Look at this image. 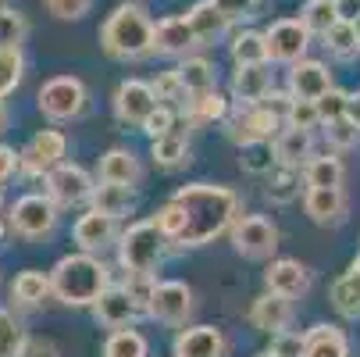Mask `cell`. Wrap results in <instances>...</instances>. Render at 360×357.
Listing matches in <instances>:
<instances>
[{"label":"cell","instance_id":"cell-8","mask_svg":"<svg viewBox=\"0 0 360 357\" xmlns=\"http://www.w3.org/2000/svg\"><path fill=\"white\" fill-rule=\"evenodd\" d=\"M43 186H46V196L58 203V211L82 208V203H89V196L96 189V182L89 179V172L79 168V165H68V161L58 165V168H50L43 175Z\"/></svg>","mask_w":360,"mask_h":357},{"label":"cell","instance_id":"cell-42","mask_svg":"<svg viewBox=\"0 0 360 357\" xmlns=\"http://www.w3.org/2000/svg\"><path fill=\"white\" fill-rule=\"evenodd\" d=\"M22 343H25L22 322L8 308H0V357H18L22 353Z\"/></svg>","mask_w":360,"mask_h":357},{"label":"cell","instance_id":"cell-57","mask_svg":"<svg viewBox=\"0 0 360 357\" xmlns=\"http://www.w3.org/2000/svg\"><path fill=\"white\" fill-rule=\"evenodd\" d=\"M349 272H353V275L360 279V253H356V258H353V265H349Z\"/></svg>","mask_w":360,"mask_h":357},{"label":"cell","instance_id":"cell-29","mask_svg":"<svg viewBox=\"0 0 360 357\" xmlns=\"http://www.w3.org/2000/svg\"><path fill=\"white\" fill-rule=\"evenodd\" d=\"M150 158H153V165L165 168V172L186 168L189 165V139H186V132L175 129V132H168L161 139H150Z\"/></svg>","mask_w":360,"mask_h":357},{"label":"cell","instance_id":"cell-23","mask_svg":"<svg viewBox=\"0 0 360 357\" xmlns=\"http://www.w3.org/2000/svg\"><path fill=\"white\" fill-rule=\"evenodd\" d=\"M275 89L268 65H243L232 72V100L239 108H253Z\"/></svg>","mask_w":360,"mask_h":357},{"label":"cell","instance_id":"cell-6","mask_svg":"<svg viewBox=\"0 0 360 357\" xmlns=\"http://www.w3.org/2000/svg\"><path fill=\"white\" fill-rule=\"evenodd\" d=\"M58 218H61V211L46 193H25L11 203V211H8V225L22 239H46L58 229Z\"/></svg>","mask_w":360,"mask_h":357},{"label":"cell","instance_id":"cell-2","mask_svg":"<svg viewBox=\"0 0 360 357\" xmlns=\"http://www.w3.org/2000/svg\"><path fill=\"white\" fill-rule=\"evenodd\" d=\"M100 50L111 61H143L153 54V18L139 0L118 4L100 25Z\"/></svg>","mask_w":360,"mask_h":357},{"label":"cell","instance_id":"cell-7","mask_svg":"<svg viewBox=\"0 0 360 357\" xmlns=\"http://www.w3.org/2000/svg\"><path fill=\"white\" fill-rule=\"evenodd\" d=\"M232 246L246 261H268L278 250V225L264 215H243L232 229Z\"/></svg>","mask_w":360,"mask_h":357},{"label":"cell","instance_id":"cell-40","mask_svg":"<svg viewBox=\"0 0 360 357\" xmlns=\"http://www.w3.org/2000/svg\"><path fill=\"white\" fill-rule=\"evenodd\" d=\"M325 139L332 150H356L360 146V125L349 115H339L332 122H325Z\"/></svg>","mask_w":360,"mask_h":357},{"label":"cell","instance_id":"cell-38","mask_svg":"<svg viewBox=\"0 0 360 357\" xmlns=\"http://www.w3.org/2000/svg\"><path fill=\"white\" fill-rule=\"evenodd\" d=\"M104 357H150V343L139 329H115L104 339Z\"/></svg>","mask_w":360,"mask_h":357},{"label":"cell","instance_id":"cell-58","mask_svg":"<svg viewBox=\"0 0 360 357\" xmlns=\"http://www.w3.org/2000/svg\"><path fill=\"white\" fill-rule=\"evenodd\" d=\"M257 357H275V353H271V350H261V353H257Z\"/></svg>","mask_w":360,"mask_h":357},{"label":"cell","instance_id":"cell-51","mask_svg":"<svg viewBox=\"0 0 360 357\" xmlns=\"http://www.w3.org/2000/svg\"><path fill=\"white\" fill-rule=\"evenodd\" d=\"M211 4H214L229 22H243V18H253V11H257V4H261V0H211Z\"/></svg>","mask_w":360,"mask_h":357},{"label":"cell","instance_id":"cell-36","mask_svg":"<svg viewBox=\"0 0 360 357\" xmlns=\"http://www.w3.org/2000/svg\"><path fill=\"white\" fill-rule=\"evenodd\" d=\"M311 36H325L335 22H339V11H335V0H307L300 8V18H296Z\"/></svg>","mask_w":360,"mask_h":357},{"label":"cell","instance_id":"cell-4","mask_svg":"<svg viewBox=\"0 0 360 357\" xmlns=\"http://www.w3.org/2000/svg\"><path fill=\"white\" fill-rule=\"evenodd\" d=\"M168 236L158 229L153 218H143L136 225H129L118 236V265L125 275H153L158 279V268L168 253Z\"/></svg>","mask_w":360,"mask_h":357},{"label":"cell","instance_id":"cell-44","mask_svg":"<svg viewBox=\"0 0 360 357\" xmlns=\"http://www.w3.org/2000/svg\"><path fill=\"white\" fill-rule=\"evenodd\" d=\"M29 36V22L22 11L0 4V46H22Z\"/></svg>","mask_w":360,"mask_h":357},{"label":"cell","instance_id":"cell-3","mask_svg":"<svg viewBox=\"0 0 360 357\" xmlns=\"http://www.w3.org/2000/svg\"><path fill=\"white\" fill-rule=\"evenodd\" d=\"M111 286V275L96 253H68L50 272V293L68 308H93V300Z\"/></svg>","mask_w":360,"mask_h":357},{"label":"cell","instance_id":"cell-31","mask_svg":"<svg viewBox=\"0 0 360 357\" xmlns=\"http://www.w3.org/2000/svg\"><path fill=\"white\" fill-rule=\"evenodd\" d=\"M175 75H179V82H182V89H186V96H193V93H207V89H218V68L207 61V58H182V65L175 68Z\"/></svg>","mask_w":360,"mask_h":357},{"label":"cell","instance_id":"cell-20","mask_svg":"<svg viewBox=\"0 0 360 357\" xmlns=\"http://www.w3.org/2000/svg\"><path fill=\"white\" fill-rule=\"evenodd\" d=\"M303 211L314 225H342L349 215L346 189H303Z\"/></svg>","mask_w":360,"mask_h":357},{"label":"cell","instance_id":"cell-34","mask_svg":"<svg viewBox=\"0 0 360 357\" xmlns=\"http://www.w3.org/2000/svg\"><path fill=\"white\" fill-rule=\"evenodd\" d=\"M325 46H328V54L335 61H356L360 58V32L353 22H335L325 36Z\"/></svg>","mask_w":360,"mask_h":357},{"label":"cell","instance_id":"cell-56","mask_svg":"<svg viewBox=\"0 0 360 357\" xmlns=\"http://www.w3.org/2000/svg\"><path fill=\"white\" fill-rule=\"evenodd\" d=\"M11 232V225H8V215H0V239H4Z\"/></svg>","mask_w":360,"mask_h":357},{"label":"cell","instance_id":"cell-55","mask_svg":"<svg viewBox=\"0 0 360 357\" xmlns=\"http://www.w3.org/2000/svg\"><path fill=\"white\" fill-rule=\"evenodd\" d=\"M8 129V108H4V96H0V132Z\"/></svg>","mask_w":360,"mask_h":357},{"label":"cell","instance_id":"cell-10","mask_svg":"<svg viewBox=\"0 0 360 357\" xmlns=\"http://www.w3.org/2000/svg\"><path fill=\"white\" fill-rule=\"evenodd\" d=\"M146 315L153 322H161V325H172V329L186 325L189 315H193V289L179 279L158 282L153 293H150V300H146Z\"/></svg>","mask_w":360,"mask_h":357},{"label":"cell","instance_id":"cell-18","mask_svg":"<svg viewBox=\"0 0 360 357\" xmlns=\"http://www.w3.org/2000/svg\"><path fill=\"white\" fill-rule=\"evenodd\" d=\"M264 286H268V293H278L285 300H300L311 289V272H307V265H300L296 258H278V261L268 265Z\"/></svg>","mask_w":360,"mask_h":357},{"label":"cell","instance_id":"cell-39","mask_svg":"<svg viewBox=\"0 0 360 357\" xmlns=\"http://www.w3.org/2000/svg\"><path fill=\"white\" fill-rule=\"evenodd\" d=\"M25 79V54L22 46H0V96H8Z\"/></svg>","mask_w":360,"mask_h":357},{"label":"cell","instance_id":"cell-48","mask_svg":"<svg viewBox=\"0 0 360 357\" xmlns=\"http://www.w3.org/2000/svg\"><path fill=\"white\" fill-rule=\"evenodd\" d=\"M346 100H349V93H342V89H335V86H332L325 96H318V100H314L321 125H325V122H332V118H339V115H346Z\"/></svg>","mask_w":360,"mask_h":357},{"label":"cell","instance_id":"cell-33","mask_svg":"<svg viewBox=\"0 0 360 357\" xmlns=\"http://www.w3.org/2000/svg\"><path fill=\"white\" fill-rule=\"evenodd\" d=\"M229 54L236 61V68L243 65H268V54H264V32H257V29H243L232 36L229 43Z\"/></svg>","mask_w":360,"mask_h":357},{"label":"cell","instance_id":"cell-52","mask_svg":"<svg viewBox=\"0 0 360 357\" xmlns=\"http://www.w3.org/2000/svg\"><path fill=\"white\" fill-rule=\"evenodd\" d=\"M18 357H61V350L50 343V339H43V336H25Z\"/></svg>","mask_w":360,"mask_h":357},{"label":"cell","instance_id":"cell-15","mask_svg":"<svg viewBox=\"0 0 360 357\" xmlns=\"http://www.w3.org/2000/svg\"><path fill=\"white\" fill-rule=\"evenodd\" d=\"M328 89H332V72H328V65L311 61V58H303V61L289 65L285 93H289L292 100H307V104H314V100L325 96Z\"/></svg>","mask_w":360,"mask_h":357},{"label":"cell","instance_id":"cell-17","mask_svg":"<svg viewBox=\"0 0 360 357\" xmlns=\"http://www.w3.org/2000/svg\"><path fill=\"white\" fill-rule=\"evenodd\" d=\"M196 36L186 22V15H168L161 22H153V54L165 58H189L196 50Z\"/></svg>","mask_w":360,"mask_h":357},{"label":"cell","instance_id":"cell-24","mask_svg":"<svg viewBox=\"0 0 360 357\" xmlns=\"http://www.w3.org/2000/svg\"><path fill=\"white\" fill-rule=\"evenodd\" d=\"M271 150H275V165L282 168H303L307 161L314 158V132H303V129H278V136L271 139Z\"/></svg>","mask_w":360,"mask_h":357},{"label":"cell","instance_id":"cell-14","mask_svg":"<svg viewBox=\"0 0 360 357\" xmlns=\"http://www.w3.org/2000/svg\"><path fill=\"white\" fill-rule=\"evenodd\" d=\"M118 236H122L118 218L100 215V211H93V208H89L86 215H79V222L72 225V239H75V246H79L82 253H104L108 246L118 243Z\"/></svg>","mask_w":360,"mask_h":357},{"label":"cell","instance_id":"cell-41","mask_svg":"<svg viewBox=\"0 0 360 357\" xmlns=\"http://www.w3.org/2000/svg\"><path fill=\"white\" fill-rule=\"evenodd\" d=\"M239 165H243V172H250V175H268V172L275 168V150H271V143H246V146H239Z\"/></svg>","mask_w":360,"mask_h":357},{"label":"cell","instance_id":"cell-25","mask_svg":"<svg viewBox=\"0 0 360 357\" xmlns=\"http://www.w3.org/2000/svg\"><path fill=\"white\" fill-rule=\"evenodd\" d=\"M186 22H189V29H193V36H196L200 46H214V43H221V39L232 32V22L211 4V0H200V4H193L189 15H186Z\"/></svg>","mask_w":360,"mask_h":357},{"label":"cell","instance_id":"cell-11","mask_svg":"<svg viewBox=\"0 0 360 357\" xmlns=\"http://www.w3.org/2000/svg\"><path fill=\"white\" fill-rule=\"evenodd\" d=\"M68 158V136L61 129H39L29 146L18 154V172L25 175H46L50 168H58L65 165Z\"/></svg>","mask_w":360,"mask_h":357},{"label":"cell","instance_id":"cell-46","mask_svg":"<svg viewBox=\"0 0 360 357\" xmlns=\"http://www.w3.org/2000/svg\"><path fill=\"white\" fill-rule=\"evenodd\" d=\"M175 125H179V111H175V108H165V104H158V108L150 111V118L143 122V132H146L150 139H161V136L175 132Z\"/></svg>","mask_w":360,"mask_h":357},{"label":"cell","instance_id":"cell-35","mask_svg":"<svg viewBox=\"0 0 360 357\" xmlns=\"http://www.w3.org/2000/svg\"><path fill=\"white\" fill-rule=\"evenodd\" d=\"M328 296H332V308H335L342 318H349V322H360V279H356L353 272L339 275V279L332 282Z\"/></svg>","mask_w":360,"mask_h":357},{"label":"cell","instance_id":"cell-30","mask_svg":"<svg viewBox=\"0 0 360 357\" xmlns=\"http://www.w3.org/2000/svg\"><path fill=\"white\" fill-rule=\"evenodd\" d=\"M93 203V211L100 215H111V218H122L132 211V203H136V189L132 186H118V182H100L89 196Z\"/></svg>","mask_w":360,"mask_h":357},{"label":"cell","instance_id":"cell-53","mask_svg":"<svg viewBox=\"0 0 360 357\" xmlns=\"http://www.w3.org/2000/svg\"><path fill=\"white\" fill-rule=\"evenodd\" d=\"M15 175H18V150L0 143V189H4Z\"/></svg>","mask_w":360,"mask_h":357},{"label":"cell","instance_id":"cell-13","mask_svg":"<svg viewBox=\"0 0 360 357\" xmlns=\"http://www.w3.org/2000/svg\"><path fill=\"white\" fill-rule=\"evenodd\" d=\"M158 108V96H153L150 82L143 79H125L115 89V118L129 129H143V122L150 118V111Z\"/></svg>","mask_w":360,"mask_h":357},{"label":"cell","instance_id":"cell-37","mask_svg":"<svg viewBox=\"0 0 360 357\" xmlns=\"http://www.w3.org/2000/svg\"><path fill=\"white\" fill-rule=\"evenodd\" d=\"M300 193H303V179H300L296 168L275 165V168L268 172V189H264V196H268L271 203H292Z\"/></svg>","mask_w":360,"mask_h":357},{"label":"cell","instance_id":"cell-43","mask_svg":"<svg viewBox=\"0 0 360 357\" xmlns=\"http://www.w3.org/2000/svg\"><path fill=\"white\" fill-rule=\"evenodd\" d=\"M282 125H285V129L314 132V129L321 125V118H318V108H314V104H307V100H292V96H289V104H285V111H282Z\"/></svg>","mask_w":360,"mask_h":357},{"label":"cell","instance_id":"cell-54","mask_svg":"<svg viewBox=\"0 0 360 357\" xmlns=\"http://www.w3.org/2000/svg\"><path fill=\"white\" fill-rule=\"evenodd\" d=\"M339 22H356L360 18V0H335Z\"/></svg>","mask_w":360,"mask_h":357},{"label":"cell","instance_id":"cell-22","mask_svg":"<svg viewBox=\"0 0 360 357\" xmlns=\"http://www.w3.org/2000/svg\"><path fill=\"white\" fill-rule=\"evenodd\" d=\"M172 350H175V357H225L229 343H225L221 329H214V325H189V329H179Z\"/></svg>","mask_w":360,"mask_h":357},{"label":"cell","instance_id":"cell-19","mask_svg":"<svg viewBox=\"0 0 360 357\" xmlns=\"http://www.w3.org/2000/svg\"><path fill=\"white\" fill-rule=\"evenodd\" d=\"M182 118L189 129H207V125H218L232 115V104H229V96L218 93V89H207V93H193L182 100Z\"/></svg>","mask_w":360,"mask_h":357},{"label":"cell","instance_id":"cell-49","mask_svg":"<svg viewBox=\"0 0 360 357\" xmlns=\"http://www.w3.org/2000/svg\"><path fill=\"white\" fill-rule=\"evenodd\" d=\"M268 350H271L275 357H303V332H292V329L275 332Z\"/></svg>","mask_w":360,"mask_h":357},{"label":"cell","instance_id":"cell-1","mask_svg":"<svg viewBox=\"0 0 360 357\" xmlns=\"http://www.w3.org/2000/svg\"><path fill=\"white\" fill-rule=\"evenodd\" d=\"M172 200L182 211V232L175 236L179 246H207L243 218V200L232 186L189 182Z\"/></svg>","mask_w":360,"mask_h":357},{"label":"cell","instance_id":"cell-9","mask_svg":"<svg viewBox=\"0 0 360 357\" xmlns=\"http://www.w3.org/2000/svg\"><path fill=\"white\" fill-rule=\"evenodd\" d=\"M229 125V139L236 146H246V143H271L282 129V115L271 111L268 104H253V108H239L236 115L225 118Z\"/></svg>","mask_w":360,"mask_h":357},{"label":"cell","instance_id":"cell-26","mask_svg":"<svg viewBox=\"0 0 360 357\" xmlns=\"http://www.w3.org/2000/svg\"><path fill=\"white\" fill-rule=\"evenodd\" d=\"M303 357H349V336L339 325L318 322L303 332Z\"/></svg>","mask_w":360,"mask_h":357},{"label":"cell","instance_id":"cell-21","mask_svg":"<svg viewBox=\"0 0 360 357\" xmlns=\"http://www.w3.org/2000/svg\"><path fill=\"white\" fill-rule=\"evenodd\" d=\"M292 315H296L292 300H285L278 293H261V296L253 300V308H250V325L257 332L275 336V332H285L292 325Z\"/></svg>","mask_w":360,"mask_h":357},{"label":"cell","instance_id":"cell-16","mask_svg":"<svg viewBox=\"0 0 360 357\" xmlns=\"http://www.w3.org/2000/svg\"><path fill=\"white\" fill-rule=\"evenodd\" d=\"M93 315H96V322L104 325V329H132V322L143 315L139 308H136V300L129 296V289L125 286H108L104 293H100L96 300H93Z\"/></svg>","mask_w":360,"mask_h":357},{"label":"cell","instance_id":"cell-27","mask_svg":"<svg viewBox=\"0 0 360 357\" xmlns=\"http://www.w3.org/2000/svg\"><path fill=\"white\" fill-rule=\"evenodd\" d=\"M303 189H342L346 182V165L335 154H314L300 168Z\"/></svg>","mask_w":360,"mask_h":357},{"label":"cell","instance_id":"cell-12","mask_svg":"<svg viewBox=\"0 0 360 357\" xmlns=\"http://www.w3.org/2000/svg\"><path fill=\"white\" fill-rule=\"evenodd\" d=\"M307 46H311V32H307L296 18H278L264 32V54H268V61L296 65V61L307 58Z\"/></svg>","mask_w":360,"mask_h":357},{"label":"cell","instance_id":"cell-45","mask_svg":"<svg viewBox=\"0 0 360 357\" xmlns=\"http://www.w3.org/2000/svg\"><path fill=\"white\" fill-rule=\"evenodd\" d=\"M150 89H153V96H158V104H165V108H182V100H186V89H182V82H179V75H175V68L172 72H161L158 79L150 82Z\"/></svg>","mask_w":360,"mask_h":357},{"label":"cell","instance_id":"cell-50","mask_svg":"<svg viewBox=\"0 0 360 357\" xmlns=\"http://www.w3.org/2000/svg\"><path fill=\"white\" fill-rule=\"evenodd\" d=\"M153 222H158V229L175 243V236L182 232V211H179V203H175V200H168L165 208H161L158 215H153Z\"/></svg>","mask_w":360,"mask_h":357},{"label":"cell","instance_id":"cell-5","mask_svg":"<svg viewBox=\"0 0 360 357\" xmlns=\"http://www.w3.org/2000/svg\"><path fill=\"white\" fill-rule=\"evenodd\" d=\"M36 104L50 122H75L89 104V89L79 75H58V79H46L39 86Z\"/></svg>","mask_w":360,"mask_h":357},{"label":"cell","instance_id":"cell-47","mask_svg":"<svg viewBox=\"0 0 360 357\" xmlns=\"http://www.w3.org/2000/svg\"><path fill=\"white\" fill-rule=\"evenodd\" d=\"M43 8L54 15L58 22H79V18L89 15L93 0H43Z\"/></svg>","mask_w":360,"mask_h":357},{"label":"cell","instance_id":"cell-28","mask_svg":"<svg viewBox=\"0 0 360 357\" xmlns=\"http://www.w3.org/2000/svg\"><path fill=\"white\" fill-rule=\"evenodd\" d=\"M143 175L139 158L129 146H111L104 158H100V182H118V186H136Z\"/></svg>","mask_w":360,"mask_h":357},{"label":"cell","instance_id":"cell-32","mask_svg":"<svg viewBox=\"0 0 360 357\" xmlns=\"http://www.w3.org/2000/svg\"><path fill=\"white\" fill-rule=\"evenodd\" d=\"M54 293H50V275L36 272V268H25L15 275L11 282V300L22 303V308H39L43 300H50Z\"/></svg>","mask_w":360,"mask_h":357}]
</instances>
